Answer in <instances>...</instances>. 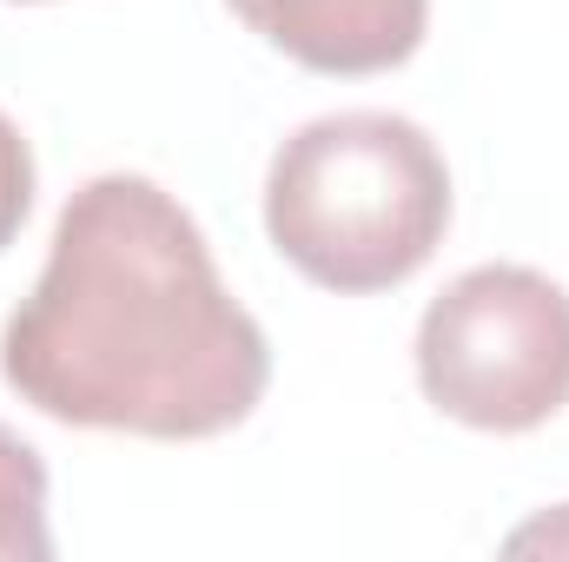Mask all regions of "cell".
<instances>
[{
	"label": "cell",
	"instance_id": "3",
	"mask_svg": "<svg viewBox=\"0 0 569 562\" xmlns=\"http://www.w3.org/2000/svg\"><path fill=\"white\" fill-rule=\"evenodd\" d=\"M418 384L463 430H543L569 404V291L537 265H470L425 304Z\"/></svg>",
	"mask_w": 569,
	"mask_h": 562
},
{
	"label": "cell",
	"instance_id": "6",
	"mask_svg": "<svg viewBox=\"0 0 569 562\" xmlns=\"http://www.w3.org/2000/svg\"><path fill=\"white\" fill-rule=\"evenodd\" d=\"M33 145L20 140V127L0 113V252L20 239L27 212H33Z\"/></svg>",
	"mask_w": 569,
	"mask_h": 562
},
{
	"label": "cell",
	"instance_id": "4",
	"mask_svg": "<svg viewBox=\"0 0 569 562\" xmlns=\"http://www.w3.org/2000/svg\"><path fill=\"white\" fill-rule=\"evenodd\" d=\"M226 7L284 60L331 80L391 73L430 33V0H226Z\"/></svg>",
	"mask_w": 569,
	"mask_h": 562
},
{
	"label": "cell",
	"instance_id": "7",
	"mask_svg": "<svg viewBox=\"0 0 569 562\" xmlns=\"http://www.w3.org/2000/svg\"><path fill=\"white\" fill-rule=\"evenodd\" d=\"M20 7H40V0H20Z\"/></svg>",
	"mask_w": 569,
	"mask_h": 562
},
{
	"label": "cell",
	"instance_id": "5",
	"mask_svg": "<svg viewBox=\"0 0 569 562\" xmlns=\"http://www.w3.org/2000/svg\"><path fill=\"white\" fill-rule=\"evenodd\" d=\"M53 530H47V463L40 450L0 423V562H47Z\"/></svg>",
	"mask_w": 569,
	"mask_h": 562
},
{
	"label": "cell",
	"instance_id": "2",
	"mask_svg": "<svg viewBox=\"0 0 569 562\" xmlns=\"http://www.w3.org/2000/svg\"><path fill=\"white\" fill-rule=\"evenodd\" d=\"M266 232L338 298L418 279L450 232V165L405 113H325L272 152Z\"/></svg>",
	"mask_w": 569,
	"mask_h": 562
},
{
	"label": "cell",
	"instance_id": "1",
	"mask_svg": "<svg viewBox=\"0 0 569 562\" xmlns=\"http://www.w3.org/2000/svg\"><path fill=\"white\" fill-rule=\"evenodd\" d=\"M0 378L73 430L206 443L272 391V344L219 279L199 219L146 172L87 179L0 331Z\"/></svg>",
	"mask_w": 569,
	"mask_h": 562
}]
</instances>
